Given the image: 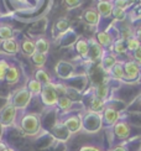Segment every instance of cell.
<instances>
[{"label":"cell","instance_id":"cell-1","mask_svg":"<svg viewBox=\"0 0 141 151\" xmlns=\"http://www.w3.org/2000/svg\"><path fill=\"white\" fill-rule=\"evenodd\" d=\"M42 100L45 104L47 105H53L58 102V94L55 91L53 84H46V87L42 91Z\"/></svg>","mask_w":141,"mask_h":151},{"label":"cell","instance_id":"cell-2","mask_svg":"<svg viewBox=\"0 0 141 151\" xmlns=\"http://www.w3.org/2000/svg\"><path fill=\"white\" fill-rule=\"evenodd\" d=\"M124 72H125L126 79H135L137 78L139 72H140L139 65L135 61H127L124 63Z\"/></svg>","mask_w":141,"mask_h":151},{"label":"cell","instance_id":"cell-3","mask_svg":"<svg viewBox=\"0 0 141 151\" xmlns=\"http://www.w3.org/2000/svg\"><path fill=\"white\" fill-rule=\"evenodd\" d=\"M83 19L84 21L91 25V26H97L99 24V20H100V15L97 9L94 8H91V9H87L84 12H83Z\"/></svg>","mask_w":141,"mask_h":151},{"label":"cell","instance_id":"cell-4","mask_svg":"<svg viewBox=\"0 0 141 151\" xmlns=\"http://www.w3.org/2000/svg\"><path fill=\"white\" fill-rule=\"evenodd\" d=\"M99 15L100 16H110L112 12H113V9H114V4L110 1V0H98L97 3V8Z\"/></svg>","mask_w":141,"mask_h":151},{"label":"cell","instance_id":"cell-5","mask_svg":"<svg viewBox=\"0 0 141 151\" xmlns=\"http://www.w3.org/2000/svg\"><path fill=\"white\" fill-rule=\"evenodd\" d=\"M30 97H31V94L29 92V89H21V91H19L17 94L15 96L14 98V103L16 106H19V108H24L25 105H26L29 102H30Z\"/></svg>","mask_w":141,"mask_h":151},{"label":"cell","instance_id":"cell-6","mask_svg":"<svg viewBox=\"0 0 141 151\" xmlns=\"http://www.w3.org/2000/svg\"><path fill=\"white\" fill-rule=\"evenodd\" d=\"M95 40L98 41L99 45L103 47V48H108V47H112L113 46V36L106 32V31H100V32L97 34V37Z\"/></svg>","mask_w":141,"mask_h":151},{"label":"cell","instance_id":"cell-7","mask_svg":"<svg viewBox=\"0 0 141 151\" xmlns=\"http://www.w3.org/2000/svg\"><path fill=\"white\" fill-rule=\"evenodd\" d=\"M89 43V55L88 56H91L92 60H97L99 57H101V53H103V47H101L98 41L97 40H94V39H91L88 41Z\"/></svg>","mask_w":141,"mask_h":151},{"label":"cell","instance_id":"cell-8","mask_svg":"<svg viewBox=\"0 0 141 151\" xmlns=\"http://www.w3.org/2000/svg\"><path fill=\"white\" fill-rule=\"evenodd\" d=\"M20 50L26 55V56H32L36 52V45L35 41L30 39H24L20 43Z\"/></svg>","mask_w":141,"mask_h":151},{"label":"cell","instance_id":"cell-9","mask_svg":"<svg viewBox=\"0 0 141 151\" xmlns=\"http://www.w3.org/2000/svg\"><path fill=\"white\" fill-rule=\"evenodd\" d=\"M1 47H3V50L6 53H10V55H14V53H16L19 51V50H20V45H19L15 39H10V40L3 41Z\"/></svg>","mask_w":141,"mask_h":151},{"label":"cell","instance_id":"cell-10","mask_svg":"<svg viewBox=\"0 0 141 151\" xmlns=\"http://www.w3.org/2000/svg\"><path fill=\"white\" fill-rule=\"evenodd\" d=\"M76 50L82 57H88L89 55V43L86 39H79L76 42Z\"/></svg>","mask_w":141,"mask_h":151},{"label":"cell","instance_id":"cell-11","mask_svg":"<svg viewBox=\"0 0 141 151\" xmlns=\"http://www.w3.org/2000/svg\"><path fill=\"white\" fill-rule=\"evenodd\" d=\"M14 39V30L10 25H0V41H6Z\"/></svg>","mask_w":141,"mask_h":151},{"label":"cell","instance_id":"cell-12","mask_svg":"<svg viewBox=\"0 0 141 151\" xmlns=\"http://www.w3.org/2000/svg\"><path fill=\"white\" fill-rule=\"evenodd\" d=\"M35 45H36V52H40V53H45L46 55L48 52V48H50V42L46 37H38V39L35 41Z\"/></svg>","mask_w":141,"mask_h":151},{"label":"cell","instance_id":"cell-13","mask_svg":"<svg viewBox=\"0 0 141 151\" xmlns=\"http://www.w3.org/2000/svg\"><path fill=\"white\" fill-rule=\"evenodd\" d=\"M24 128L26 131H35L38 127V122H37V118L34 116V115H29L25 118V120L22 123Z\"/></svg>","mask_w":141,"mask_h":151},{"label":"cell","instance_id":"cell-14","mask_svg":"<svg viewBox=\"0 0 141 151\" xmlns=\"http://www.w3.org/2000/svg\"><path fill=\"white\" fill-rule=\"evenodd\" d=\"M126 47H127V51H131V52H136L137 50L141 47V42L137 37L134 35L131 37H129L126 41Z\"/></svg>","mask_w":141,"mask_h":151},{"label":"cell","instance_id":"cell-15","mask_svg":"<svg viewBox=\"0 0 141 151\" xmlns=\"http://www.w3.org/2000/svg\"><path fill=\"white\" fill-rule=\"evenodd\" d=\"M130 133V129L127 127L126 123H118L115 125V134H117L119 137H126Z\"/></svg>","mask_w":141,"mask_h":151},{"label":"cell","instance_id":"cell-16","mask_svg":"<svg viewBox=\"0 0 141 151\" xmlns=\"http://www.w3.org/2000/svg\"><path fill=\"white\" fill-rule=\"evenodd\" d=\"M104 118H105V120H106L108 124H114V123H117L118 118H119V114H118V111L115 109L106 108L105 111H104Z\"/></svg>","mask_w":141,"mask_h":151},{"label":"cell","instance_id":"cell-17","mask_svg":"<svg viewBox=\"0 0 141 151\" xmlns=\"http://www.w3.org/2000/svg\"><path fill=\"white\" fill-rule=\"evenodd\" d=\"M117 65V58L113 55H108L101 61V67L104 68L105 71H112V68Z\"/></svg>","mask_w":141,"mask_h":151},{"label":"cell","instance_id":"cell-18","mask_svg":"<svg viewBox=\"0 0 141 151\" xmlns=\"http://www.w3.org/2000/svg\"><path fill=\"white\" fill-rule=\"evenodd\" d=\"M112 48L114 50V52H115V53H118V55L125 53V52L127 51L126 42H125V40H123V39H119V40H117V41H115V42L113 43Z\"/></svg>","mask_w":141,"mask_h":151},{"label":"cell","instance_id":"cell-19","mask_svg":"<svg viewBox=\"0 0 141 151\" xmlns=\"http://www.w3.org/2000/svg\"><path fill=\"white\" fill-rule=\"evenodd\" d=\"M112 74L114 78L117 79H123L125 78V72H124V66L123 63H120V62H117V65H115L113 68H112Z\"/></svg>","mask_w":141,"mask_h":151},{"label":"cell","instance_id":"cell-20","mask_svg":"<svg viewBox=\"0 0 141 151\" xmlns=\"http://www.w3.org/2000/svg\"><path fill=\"white\" fill-rule=\"evenodd\" d=\"M19 76H20V73H19V70L16 67H10L9 70H8V73H6V77H5V79L9 82V83H15V82H17V79H19Z\"/></svg>","mask_w":141,"mask_h":151},{"label":"cell","instance_id":"cell-21","mask_svg":"<svg viewBox=\"0 0 141 151\" xmlns=\"http://www.w3.org/2000/svg\"><path fill=\"white\" fill-rule=\"evenodd\" d=\"M15 115V109L12 106H8L1 114V120L4 124H10V122L12 120V118Z\"/></svg>","mask_w":141,"mask_h":151},{"label":"cell","instance_id":"cell-22","mask_svg":"<svg viewBox=\"0 0 141 151\" xmlns=\"http://www.w3.org/2000/svg\"><path fill=\"white\" fill-rule=\"evenodd\" d=\"M31 60L32 62L38 66V67H42L45 63H46V60H47V56L45 53H40V52H35L32 56H31Z\"/></svg>","mask_w":141,"mask_h":151},{"label":"cell","instance_id":"cell-23","mask_svg":"<svg viewBox=\"0 0 141 151\" xmlns=\"http://www.w3.org/2000/svg\"><path fill=\"white\" fill-rule=\"evenodd\" d=\"M66 127H67L70 131H77V130H79V128H81V122H79V119L77 118V116L69 118L68 120L66 122Z\"/></svg>","mask_w":141,"mask_h":151},{"label":"cell","instance_id":"cell-24","mask_svg":"<svg viewBox=\"0 0 141 151\" xmlns=\"http://www.w3.org/2000/svg\"><path fill=\"white\" fill-rule=\"evenodd\" d=\"M112 15L114 17L115 21H119V22H123L125 19H126V10H123V9H119V8H114L113 9V12Z\"/></svg>","mask_w":141,"mask_h":151},{"label":"cell","instance_id":"cell-25","mask_svg":"<svg viewBox=\"0 0 141 151\" xmlns=\"http://www.w3.org/2000/svg\"><path fill=\"white\" fill-rule=\"evenodd\" d=\"M27 88H29V92L30 93L38 94V93H41V91H42V84L37 79H32V81L29 82Z\"/></svg>","mask_w":141,"mask_h":151},{"label":"cell","instance_id":"cell-26","mask_svg":"<svg viewBox=\"0 0 141 151\" xmlns=\"http://www.w3.org/2000/svg\"><path fill=\"white\" fill-rule=\"evenodd\" d=\"M36 79L40 82L41 84H50V76L43 70H38L36 72Z\"/></svg>","mask_w":141,"mask_h":151},{"label":"cell","instance_id":"cell-27","mask_svg":"<svg viewBox=\"0 0 141 151\" xmlns=\"http://www.w3.org/2000/svg\"><path fill=\"white\" fill-rule=\"evenodd\" d=\"M91 106H92V109H93L94 111H99V110H101V109L104 108V100L100 99V98H98V97H95V98L92 100Z\"/></svg>","mask_w":141,"mask_h":151},{"label":"cell","instance_id":"cell-28","mask_svg":"<svg viewBox=\"0 0 141 151\" xmlns=\"http://www.w3.org/2000/svg\"><path fill=\"white\" fill-rule=\"evenodd\" d=\"M69 27V21L67 19H60L56 24V29L60 31V32H65V31Z\"/></svg>","mask_w":141,"mask_h":151},{"label":"cell","instance_id":"cell-29","mask_svg":"<svg viewBox=\"0 0 141 151\" xmlns=\"http://www.w3.org/2000/svg\"><path fill=\"white\" fill-rule=\"evenodd\" d=\"M10 68L9 63L6 61L1 60L0 61V81H3L6 77V73H8V70Z\"/></svg>","mask_w":141,"mask_h":151},{"label":"cell","instance_id":"cell-30","mask_svg":"<svg viewBox=\"0 0 141 151\" xmlns=\"http://www.w3.org/2000/svg\"><path fill=\"white\" fill-rule=\"evenodd\" d=\"M57 104H58V106L61 109H68L69 106L72 105V100H70L69 98H67V97H62V98L58 99Z\"/></svg>","mask_w":141,"mask_h":151},{"label":"cell","instance_id":"cell-31","mask_svg":"<svg viewBox=\"0 0 141 151\" xmlns=\"http://www.w3.org/2000/svg\"><path fill=\"white\" fill-rule=\"evenodd\" d=\"M106 96H108V87L105 84L99 86L97 89V97L104 100V98H106Z\"/></svg>","mask_w":141,"mask_h":151},{"label":"cell","instance_id":"cell-32","mask_svg":"<svg viewBox=\"0 0 141 151\" xmlns=\"http://www.w3.org/2000/svg\"><path fill=\"white\" fill-rule=\"evenodd\" d=\"M114 8H119V9H123L126 10V8L130 5L129 0H114Z\"/></svg>","mask_w":141,"mask_h":151},{"label":"cell","instance_id":"cell-33","mask_svg":"<svg viewBox=\"0 0 141 151\" xmlns=\"http://www.w3.org/2000/svg\"><path fill=\"white\" fill-rule=\"evenodd\" d=\"M65 4L68 9H74L81 5V0H65Z\"/></svg>","mask_w":141,"mask_h":151},{"label":"cell","instance_id":"cell-34","mask_svg":"<svg viewBox=\"0 0 141 151\" xmlns=\"http://www.w3.org/2000/svg\"><path fill=\"white\" fill-rule=\"evenodd\" d=\"M134 61H135L137 65H141V47L136 52H134Z\"/></svg>","mask_w":141,"mask_h":151},{"label":"cell","instance_id":"cell-35","mask_svg":"<svg viewBox=\"0 0 141 151\" xmlns=\"http://www.w3.org/2000/svg\"><path fill=\"white\" fill-rule=\"evenodd\" d=\"M135 36L137 37V39L140 40V42H141V27H139V29L135 31Z\"/></svg>","mask_w":141,"mask_h":151},{"label":"cell","instance_id":"cell-36","mask_svg":"<svg viewBox=\"0 0 141 151\" xmlns=\"http://www.w3.org/2000/svg\"><path fill=\"white\" fill-rule=\"evenodd\" d=\"M5 151H12V150H10V149H6V150H5Z\"/></svg>","mask_w":141,"mask_h":151},{"label":"cell","instance_id":"cell-37","mask_svg":"<svg viewBox=\"0 0 141 151\" xmlns=\"http://www.w3.org/2000/svg\"><path fill=\"white\" fill-rule=\"evenodd\" d=\"M110 1H112V0H110Z\"/></svg>","mask_w":141,"mask_h":151}]
</instances>
